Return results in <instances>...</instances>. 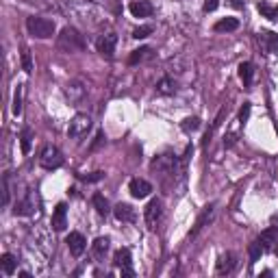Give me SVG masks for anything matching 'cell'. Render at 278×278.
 Returning <instances> with one entry per match:
<instances>
[{
    "mask_svg": "<svg viewBox=\"0 0 278 278\" xmlns=\"http://www.w3.org/2000/svg\"><path fill=\"white\" fill-rule=\"evenodd\" d=\"M150 57V48H139V50H133V55H130L128 61L130 63H139V61H144V59H148Z\"/></svg>",
    "mask_w": 278,
    "mask_h": 278,
    "instance_id": "cell-29",
    "label": "cell"
},
{
    "mask_svg": "<svg viewBox=\"0 0 278 278\" xmlns=\"http://www.w3.org/2000/svg\"><path fill=\"white\" fill-rule=\"evenodd\" d=\"M152 33V26H139V29L133 31V37L135 39H146Z\"/></svg>",
    "mask_w": 278,
    "mask_h": 278,
    "instance_id": "cell-31",
    "label": "cell"
},
{
    "mask_svg": "<svg viewBox=\"0 0 278 278\" xmlns=\"http://www.w3.org/2000/svg\"><path fill=\"white\" fill-rule=\"evenodd\" d=\"M263 250H265V248H263V243L261 241H254V243H250V261H259L261 259V254H263Z\"/></svg>",
    "mask_w": 278,
    "mask_h": 278,
    "instance_id": "cell-28",
    "label": "cell"
},
{
    "mask_svg": "<svg viewBox=\"0 0 278 278\" xmlns=\"http://www.w3.org/2000/svg\"><path fill=\"white\" fill-rule=\"evenodd\" d=\"M65 226H68V207H65V202H59L55 213H52V228L65 230Z\"/></svg>",
    "mask_w": 278,
    "mask_h": 278,
    "instance_id": "cell-9",
    "label": "cell"
},
{
    "mask_svg": "<svg viewBox=\"0 0 278 278\" xmlns=\"http://www.w3.org/2000/svg\"><path fill=\"white\" fill-rule=\"evenodd\" d=\"M59 48H61L63 52H78L85 48V39L83 35L78 33L76 29H72V26H65V29L61 31V35H59Z\"/></svg>",
    "mask_w": 278,
    "mask_h": 278,
    "instance_id": "cell-2",
    "label": "cell"
},
{
    "mask_svg": "<svg viewBox=\"0 0 278 278\" xmlns=\"http://www.w3.org/2000/svg\"><path fill=\"white\" fill-rule=\"evenodd\" d=\"M113 215H115L117 222H133L135 220V209L130 207V204H126V202H120L113 209Z\"/></svg>",
    "mask_w": 278,
    "mask_h": 278,
    "instance_id": "cell-15",
    "label": "cell"
},
{
    "mask_svg": "<svg viewBox=\"0 0 278 278\" xmlns=\"http://www.w3.org/2000/svg\"><path fill=\"white\" fill-rule=\"evenodd\" d=\"M3 204H9V176H3Z\"/></svg>",
    "mask_w": 278,
    "mask_h": 278,
    "instance_id": "cell-33",
    "label": "cell"
},
{
    "mask_svg": "<svg viewBox=\"0 0 278 278\" xmlns=\"http://www.w3.org/2000/svg\"><path fill=\"white\" fill-rule=\"evenodd\" d=\"M89 128H91V117L85 115V113H78V115L72 117V122H70V126H68V137L78 139V137L87 135Z\"/></svg>",
    "mask_w": 278,
    "mask_h": 278,
    "instance_id": "cell-4",
    "label": "cell"
},
{
    "mask_svg": "<svg viewBox=\"0 0 278 278\" xmlns=\"http://www.w3.org/2000/svg\"><path fill=\"white\" fill-rule=\"evenodd\" d=\"M33 209H35V207H33V198L26 196L24 200L16 202V209H13V213H16V215H31Z\"/></svg>",
    "mask_w": 278,
    "mask_h": 278,
    "instance_id": "cell-20",
    "label": "cell"
},
{
    "mask_svg": "<svg viewBox=\"0 0 278 278\" xmlns=\"http://www.w3.org/2000/svg\"><path fill=\"white\" fill-rule=\"evenodd\" d=\"M217 7H220V0H204V11H207V13L215 11Z\"/></svg>",
    "mask_w": 278,
    "mask_h": 278,
    "instance_id": "cell-36",
    "label": "cell"
},
{
    "mask_svg": "<svg viewBox=\"0 0 278 278\" xmlns=\"http://www.w3.org/2000/svg\"><path fill=\"white\" fill-rule=\"evenodd\" d=\"M113 263H115L117 267H122V274L124 276L133 274V269H130V250L128 248H120V250H117Z\"/></svg>",
    "mask_w": 278,
    "mask_h": 278,
    "instance_id": "cell-10",
    "label": "cell"
},
{
    "mask_svg": "<svg viewBox=\"0 0 278 278\" xmlns=\"http://www.w3.org/2000/svg\"><path fill=\"white\" fill-rule=\"evenodd\" d=\"M65 243H68L70 252L74 256H81L85 252V248H87V239H85L81 233H70L68 239H65Z\"/></svg>",
    "mask_w": 278,
    "mask_h": 278,
    "instance_id": "cell-8",
    "label": "cell"
},
{
    "mask_svg": "<svg viewBox=\"0 0 278 278\" xmlns=\"http://www.w3.org/2000/svg\"><path fill=\"white\" fill-rule=\"evenodd\" d=\"M144 217H146V224H148L150 228H157V224L161 222V217H163V204H161V200H150L148 202V207H146V213H144Z\"/></svg>",
    "mask_w": 278,
    "mask_h": 278,
    "instance_id": "cell-6",
    "label": "cell"
},
{
    "mask_svg": "<svg viewBox=\"0 0 278 278\" xmlns=\"http://www.w3.org/2000/svg\"><path fill=\"white\" fill-rule=\"evenodd\" d=\"M20 144H22V152L29 155L31 152V146H33V130L31 128H24L22 135H20Z\"/></svg>",
    "mask_w": 278,
    "mask_h": 278,
    "instance_id": "cell-26",
    "label": "cell"
},
{
    "mask_svg": "<svg viewBox=\"0 0 278 278\" xmlns=\"http://www.w3.org/2000/svg\"><path fill=\"white\" fill-rule=\"evenodd\" d=\"M274 252L278 254V241H276V246H274Z\"/></svg>",
    "mask_w": 278,
    "mask_h": 278,
    "instance_id": "cell-39",
    "label": "cell"
},
{
    "mask_svg": "<svg viewBox=\"0 0 278 278\" xmlns=\"http://www.w3.org/2000/svg\"><path fill=\"white\" fill-rule=\"evenodd\" d=\"M115 46H117V35H113V33H107V35H102L98 39V50L107 57H111L115 52Z\"/></svg>",
    "mask_w": 278,
    "mask_h": 278,
    "instance_id": "cell-13",
    "label": "cell"
},
{
    "mask_svg": "<svg viewBox=\"0 0 278 278\" xmlns=\"http://www.w3.org/2000/svg\"><path fill=\"white\" fill-rule=\"evenodd\" d=\"M157 94H161V96H174L176 94V81L172 76H163L161 81L157 83Z\"/></svg>",
    "mask_w": 278,
    "mask_h": 278,
    "instance_id": "cell-17",
    "label": "cell"
},
{
    "mask_svg": "<svg viewBox=\"0 0 278 278\" xmlns=\"http://www.w3.org/2000/svg\"><path fill=\"white\" fill-rule=\"evenodd\" d=\"M211 215H213V204H209V207H204V211L200 213V217H198V222H196L194 230H191V235H196L198 230H202V228H204V224H207V222L211 220Z\"/></svg>",
    "mask_w": 278,
    "mask_h": 278,
    "instance_id": "cell-21",
    "label": "cell"
},
{
    "mask_svg": "<svg viewBox=\"0 0 278 278\" xmlns=\"http://www.w3.org/2000/svg\"><path fill=\"white\" fill-rule=\"evenodd\" d=\"M230 5H233L235 9H241V7H243V3H241V0H230Z\"/></svg>",
    "mask_w": 278,
    "mask_h": 278,
    "instance_id": "cell-38",
    "label": "cell"
},
{
    "mask_svg": "<svg viewBox=\"0 0 278 278\" xmlns=\"http://www.w3.org/2000/svg\"><path fill=\"white\" fill-rule=\"evenodd\" d=\"M109 237H98V239L94 241V246H91V250H94V254L96 256H104L107 254V250H109Z\"/></svg>",
    "mask_w": 278,
    "mask_h": 278,
    "instance_id": "cell-22",
    "label": "cell"
},
{
    "mask_svg": "<svg viewBox=\"0 0 278 278\" xmlns=\"http://www.w3.org/2000/svg\"><path fill=\"white\" fill-rule=\"evenodd\" d=\"M102 142H104V133H98V135H96V142L91 144V148H98V146H100Z\"/></svg>",
    "mask_w": 278,
    "mask_h": 278,
    "instance_id": "cell-37",
    "label": "cell"
},
{
    "mask_svg": "<svg viewBox=\"0 0 278 278\" xmlns=\"http://www.w3.org/2000/svg\"><path fill=\"white\" fill-rule=\"evenodd\" d=\"M26 29L33 37L37 39H48L55 35V22L48 18H39V16H31L26 18Z\"/></svg>",
    "mask_w": 278,
    "mask_h": 278,
    "instance_id": "cell-1",
    "label": "cell"
},
{
    "mask_svg": "<svg viewBox=\"0 0 278 278\" xmlns=\"http://www.w3.org/2000/svg\"><path fill=\"white\" fill-rule=\"evenodd\" d=\"M181 128L185 130V133H194V130L200 128V117H185Z\"/></svg>",
    "mask_w": 278,
    "mask_h": 278,
    "instance_id": "cell-27",
    "label": "cell"
},
{
    "mask_svg": "<svg viewBox=\"0 0 278 278\" xmlns=\"http://www.w3.org/2000/svg\"><path fill=\"white\" fill-rule=\"evenodd\" d=\"M16 267H18V261H16V256L13 254H3V259H0V269H3V274L5 276H11L13 272H16Z\"/></svg>",
    "mask_w": 278,
    "mask_h": 278,
    "instance_id": "cell-19",
    "label": "cell"
},
{
    "mask_svg": "<svg viewBox=\"0 0 278 278\" xmlns=\"http://www.w3.org/2000/svg\"><path fill=\"white\" fill-rule=\"evenodd\" d=\"M102 176H104L102 172H91V174H87V176H81V178H83L85 183H96V181H100Z\"/></svg>",
    "mask_w": 278,
    "mask_h": 278,
    "instance_id": "cell-34",
    "label": "cell"
},
{
    "mask_svg": "<svg viewBox=\"0 0 278 278\" xmlns=\"http://www.w3.org/2000/svg\"><path fill=\"white\" fill-rule=\"evenodd\" d=\"M259 11H261L265 18H269V20H278V11L274 9V7L265 5V3H261V5H259Z\"/></svg>",
    "mask_w": 278,
    "mask_h": 278,
    "instance_id": "cell-30",
    "label": "cell"
},
{
    "mask_svg": "<svg viewBox=\"0 0 278 278\" xmlns=\"http://www.w3.org/2000/svg\"><path fill=\"white\" fill-rule=\"evenodd\" d=\"M152 170L159 172V174H176L178 161L174 155H159L155 161H152Z\"/></svg>",
    "mask_w": 278,
    "mask_h": 278,
    "instance_id": "cell-5",
    "label": "cell"
},
{
    "mask_svg": "<svg viewBox=\"0 0 278 278\" xmlns=\"http://www.w3.org/2000/svg\"><path fill=\"white\" fill-rule=\"evenodd\" d=\"M128 11L133 13L135 18H150L152 11H155V7H152L148 0H135V3L128 5Z\"/></svg>",
    "mask_w": 278,
    "mask_h": 278,
    "instance_id": "cell-11",
    "label": "cell"
},
{
    "mask_svg": "<svg viewBox=\"0 0 278 278\" xmlns=\"http://www.w3.org/2000/svg\"><path fill=\"white\" fill-rule=\"evenodd\" d=\"M65 98H68L70 102H78V100H83V96H85V85L81 81H72L65 85Z\"/></svg>",
    "mask_w": 278,
    "mask_h": 278,
    "instance_id": "cell-12",
    "label": "cell"
},
{
    "mask_svg": "<svg viewBox=\"0 0 278 278\" xmlns=\"http://www.w3.org/2000/svg\"><path fill=\"white\" fill-rule=\"evenodd\" d=\"M239 29V20L237 18H222L220 22H215V31L217 33H230Z\"/></svg>",
    "mask_w": 278,
    "mask_h": 278,
    "instance_id": "cell-18",
    "label": "cell"
},
{
    "mask_svg": "<svg viewBox=\"0 0 278 278\" xmlns=\"http://www.w3.org/2000/svg\"><path fill=\"white\" fill-rule=\"evenodd\" d=\"M94 207H96V211H98L100 215H109V211H111L107 198H104L102 194H96V196H94Z\"/></svg>",
    "mask_w": 278,
    "mask_h": 278,
    "instance_id": "cell-24",
    "label": "cell"
},
{
    "mask_svg": "<svg viewBox=\"0 0 278 278\" xmlns=\"http://www.w3.org/2000/svg\"><path fill=\"white\" fill-rule=\"evenodd\" d=\"M22 94H24V87L22 85H18L16 87V94H13V115H20L22 113Z\"/></svg>",
    "mask_w": 278,
    "mask_h": 278,
    "instance_id": "cell-25",
    "label": "cell"
},
{
    "mask_svg": "<svg viewBox=\"0 0 278 278\" xmlns=\"http://www.w3.org/2000/svg\"><path fill=\"white\" fill-rule=\"evenodd\" d=\"M233 267H235V256L230 254V252H226V254H222L220 259H217L215 272L220 274V276H224V274H230V272H233Z\"/></svg>",
    "mask_w": 278,
    "mask_h": 278,
    "instance_id": "cell-16",
    "label": "cell"
},
{
    "mask_svg": "<svg viewBox=\"0 0 278 278\" xmlns=\"http://www.w3.org/2000/svg\"><path fill=\"white\" fill-rule=\"evenodd\" d=\"M22 68H24L26 74H29V72H33V61H31V52L29 50L22 52Z\"/></svg>",
    "mask_w": 278,
    "mask_h": 278,
    "instance_id": "cell-32",
    "label": "cell"
},
{
    "mask_svg": "<svg viewBox=\"0 0 278 278\" xmlns=\"http://www.w3.org/2000/svg\"><path fill=\"white\" fill-rule=\"evenodd\" d=\"M128 191H130V196H133V198L142 200V198H148L150 196L152 185L148 181H144V178H133V181L128 183Z\"/></svg>",
    "mask_w": 278,
    "mask_h": 278,
    "instance_id": "cell-7",
    "label": "cell"
},
{
    "mask_svg": "<svg viewBox=\"0 0 278 278\" xmlns=\"http://www.w3.org/2000/svg\"><path fill=\"white\" fill-rule=\"evenodd\" d=\"M248 115H250V102H243V107L239 111V122H248Z\"/></svg>",
    "mask_w": 278,
    "mask_h": 278,
    "instance_id": "cell-35",
    "label": "cell"
},
{
    "mask_svg": "<svg viewBox=\"0 0 278 278\" xmlns=\"http://www.w3.org/2000/svg\"><path fill=\"white\" fill-rule=\"evenodd\" d=\"M259 44H261V48L269 52V55H274V52H278V35L276 33H261V37H259Z\"/></svg>",
    "mask_w": 278,
    "mask_h": 278,
    "instance_id": "cell-14",
    "label": "cell"
},
{
    "mask_svg": "<svg viewBox=\"0 0 278 278\" xmlns=\"http://www.w3.org/2000/svg\"><path fill=\"white\" fill-rule=\"evenodd\" d=\"M39 163H42V168H46V170H57L63 165V155L55 146H46L42 150V155H39Z\"/></svg>",
    "mask_w": 278,
    "mask_h": 278,
    "instance_id": "cell-3",
    "label": "cell"
},
{
    "mask_svg": "<svg viewBox=\"0 0 278 278\" xmlns=\"http://www.w3.org/2000/svg\"><path fill=\"white\" fill-rule=\"evenodd\" d=\"M252 76H254L252 63H241V65H239V78L243 81V85H250V83H252Z\"/></svg>",
    "mask_w": 278,
    "mask_h": 278,
    "instance_id": "cell-23",
    "label": "cell"
}]
</instances>
